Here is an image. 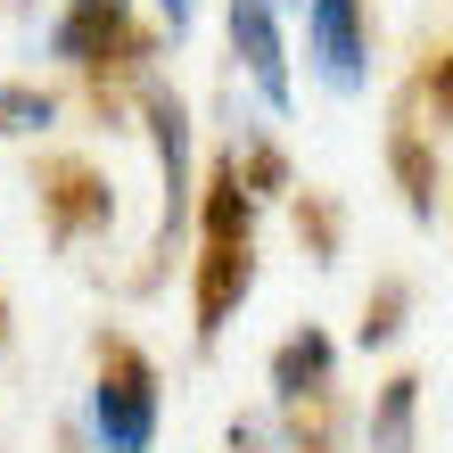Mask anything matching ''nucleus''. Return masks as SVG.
<instances>
[{"instance_id":"obj_4","label":"nucleus","mask_w":453,"mask_h":453,"mask_svg":"<svg viewBox=\"0 0 453 453\" xmlns=\"http://www.w3.org/2000/svg\"><path fill=\"white\" fill-rule=\"evenodd\" d=\"M231 50H239V66L256 74V91L273 99V108H288V50H280L273 0H231Z\"/></svg>"},{"instance_id":"obj_1","label":"nucleus","mask_w":453,"mask_h":453,"mask_svg":"<svg viewBox=\"0 0 453 453\" xmlns=\"http://www.w3.org/2000/svg\"><path fill=\"white\" fill-rule=\"evenodd\" d=\"M248 297V198L239 165L215 181V223H206V273H198V330H223V313Z\"/></svg>"},{"instance_id":"obj_2","label":"nucleus","mask_w":453,"mask_h":453,"mask_svg":"<svg viewBox=\"0 0 453 453\" xmlns=\"http://www.w3.org/2000/svg\"><path fill=\"white\" fill-rule=\"evenodd\" d=\"M91 429L108 453H149L157 437V380H149V363L132 355V346H116L108 371H99V388H91Z\"/></svg>"},{"instance_id":"obj_3","label":"nucleus","mask_w":453,"mask_h":453,"mask_svg":"<svg viewBox=\"0 0 453 453\" xmlns=\"http://www.w3.org/2000/svg\"><path fill=\"white\" fill-rule=\"evenodd\" d=\"M305 42H313V66H322L330 91H363L371 42H363V9L355 0H313L305 9Z\"/></svg>"},{"instance_id":"obj_7","label":"nucleus","mask_w":453,"mask_h":453,"mask_svg":"<svg viewBox=\"0 0 453 453\" xmlns=\"http://www.w3.org/2000/svg\"><path fill=\"white\" fill-rule=\"evenodd\" d=\"M412 412H420V380H388L371 404V453H412Z\"/></svg>"},{"instance_id":"obj_6","label":"nucleus","mask_w":453,"mask_h":453,"mask_svg":"<svg viewBox=\"0 0 453 453\" xmlns=\"http://www.w3.org/2000/svg\"><path fill=\"white\" fill-rule=\"evenodd\" d=\"M322 380H330V338L322 330H297L273 355V395H280V404H297V395H313Z\"/></svg>"},{"instance_id":"obj_9","label":"nucleus","mask_w":453,"mask_h":453,"mask_svg":"<svg viewBox=\"0 0 453 453\" xmlns=\"http://www.w3.org/2000/svg\"><path fill=\"white\" fill-rule=\"evenodd\" d=\"M157 9H165V25H173V34H190V17H198V0H157Z\"/></svg>"},{"instance_id":"obj_8","label":"nucleus","mask_w":453,"mask_h":453,"mask_svg":"<svg viewBox=\"0 0 453 453\" xmlns=\"http://www.w3.org/2000/svg\"><path fill=\"white\" fill-rule=\"evenodd\" d=\"M0 116H17V132H34V124H50L58 108H50V99H34V91H0Z\"/></svg>"},{"instance_id":"obj_5","label":"nucleus","mask_w":453,"mask_h":453,"mask_svg":"<svg viewBox=\"0 0 453 453\" xmlns=\"http://www.w3.org/2000/svg\"><path fill=\"white\" fill-rule=\"evenodd\" d=\"M124 25H132V0H66V17L50 25V58L91 66L108 42H124Z\"/></svg>"}]
</instances>
